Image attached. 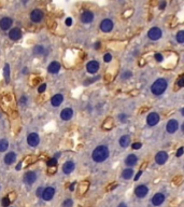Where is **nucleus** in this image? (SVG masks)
I'll use <instances>...</instances> for the list:
<instances>
[{"instance_id":"6e6552de","label":"nucleus","mask_w":184,"mask_h":207,"mask_svg":"<svg viewBox=\"0 0 184 207\" xmlns=\"http://www.w3.org/2000/svg\"><path fill=\"white\" fill-rule=\"evenodd\" d=\"M27 142H28V145L30 147H37L40 142V138L38 136V134L36 133L29 134L28 137H27Z\"/></svg>"},{"instance_id":"a19ab883","label":"nucleus","mask_w":184,"mask_h":207,"mask_svg":"<svg viewBox=\"0 0 184 207\" xmlns=\"http://www.w3.org/2000/svg\"><path fill=\"white\" fill-rule=\"evenodd\" d=\"M42 192H43V188H38L37 191H36V194H37V196H41L42 195Z\"/></svg>"},{"instance_id":"bb28decb","label":"nucleus","mask_w":184,"mask_h":207,"mask_svg":"<svg viewBox=\"0 0 184 207\" xmlns=\"http://www.w3.org/2000/svg\"><path fill=\"white\" fill-rule=\"evenodd\" d=\"M9 147V144H8V140L7 139H1L0 140V152H3V151H6Z\"/></svg>"},{"instance_id":"f8f14e48","label":"nucleus","mask_w":184,"mask_h":207,"mask_svg":"<svg viewBox=\"0 0 184 207\" xmlns=\"http://www.w3.org/2000/svg\"><path fill=\"white\" fill-rule=\"evenodd\" d=\"M12 24H13V21L10 17H3L0 20V28L2 30H8V29L11 28Z\"/></svg>"},{"instance_id":"9b49d317","label":"nucleus","mask_w":184,"mask_h":207,"mask_svg":"<svg viewBox=\"0 0 184 207\" xmlns=\"http://www.w3.org/2000/svg\"><path fill=\"white\" fill-rule=\"evenodd\" d=\"M37 180V174L34 172H27L24 175V181L26 184H32Z\"/></svg>"},{"instance_id":"49530a36","label":"nucleus","mask_w":184,"mask_h":207,"mask_svg":"<svg viewBox=\"0 0 184 207\" xmlns=\"http://www.w3.org/2000/svg\"><path fill=\"white\" fill-rule=\"evenodd\" d=\"M142 175V170H140V172H138V174L136 175V177H135V180H138L139 178H140V176Z\"/></svg>"},{"instance_id":"37998d69","label":"nucleus","mask_w":184,"mask_h":207,"mask_svg":"<svg viewBox=\"0 0 184 207\" xmlns=\"http://www.w3.org/2000/svg\"><path fill=\"white\" fill-rule=\"evenodd\" d=\"M26 102H27V98L25 96H23L22 98L20 99V105H25Z\"/></svg>"},{"instance_id":"a18cd8bd","label":"nucleus","mask_w":184,"mask_h":207,"mask_svg":"<svg viewBox=\"0 0 184 207\" xmlns=\"http://www.w3.org/2000/svg\"><path fill=\"white\" fill-rule=\"evenodd\" d=\"M165 7H166V1H161V4H159V9L163 10V9H165Z\"/></svg>"},{"instance_id":"f257e3e1","label":"nucleus","mask_w":184,"mask_h":207,"mask_svg":"<svg viewBox=\"0 0 184 207\" xmlns=\"http://www.w3.org/2000/svg\"><path fill=\"white\" fill-rule=\"evenodd\" d=\"M108 156H109V148L105 145L98 146L92 153V158L97 163H101V162L106 161Z\"/></svg>"},{"instance_id":"5fc2aeb1","label":"nucleus","mask_w":184,"mask_h":207,"mask_svg":"<svg viewBox=\"0 0 184 207\" xmlns=\"http://www.w3.org/2000/svg\"><path fill=\"white\" fill-rule=\"evenodd\" d=\"M23 1H24V2H26V1H27V0H23Z\"/></svg>"},{"instance_id":"dca6fc26","label":"nucleus","mask_w":184,"mask_h":207,"mask_svg":"<svg viewBox=\"0 0 184 207\" xmlns=\"http://www.w3.org/2000/svg\"><path fill=\"white\" fill-rule=\"evenodd\" d=\"M21 37H22V31H21L20 28H12L9 32V38L13 40V41L21 39Z\"/></svg>"},{"instance_id":"c03bdc74","label":"nucleus","mask_w":184,"mask_h":207,"mask_svg":"<svg viewBox=\"0 0 184 207\" xmlns=\"http://www.w3.org/2000/svg\"><path fill=\"white\" fill-rule=\"evenodd\" d=\"M66 25L67 26H71L72 25V18H71V17H68V18H67V20H66Z\"/></svg>"},{"instance_id":"7ed1b4c3","label":"nucleus","mask_w":184,"mask_h":207,"mask_svg":"<svg viewBox=\"0 0 184 207\" xmlns=\"http://www.w3.org/2000/svg\"><path fill=\"white\" fill-rule=\"evenodd\" d=\"M161 35H163V32H161V28H158V27H153V28H151L150 30H149V32H147L149 38H150L151 40H153V41L161 39Z\"/></svg>"},{"instance_id":"ea45409f","label":"nucleus","mask_w":184,"mask_h":207,"mask_svg":"<svg viewBox=\"0 0 184 207\" xmlns=\"http://www.w3.org/2000/svg\"><path fill=\"white\" fill-rule=\"evenodd\" d=\"M131 148H133V149H140V148H141V144H140V142H135V144H133V146H131Z\"/></svg>"},{"instance_id":"09e8293b","label":"nucleus","mask_w":184,"mask_h":207,"mask_svg":"<svg viewBox=\"0 0 184 207\" xmlns=\"http://www.w3.org/2000/svg\"><path fill=\"white\" fill-rule=\"evenodd\" d=\"M74 186H76V182H73V183L71 184L70 187H69V190L70 191H73L74 190Z\"/></svg>"},{"instance_id":"a211bd4d","label":"nucleus","mask_w":184,"mask_h":207,"mask_svg":"<svg viewBox=\"0 0 184 207\" xmlns=\"http://www.w3.org/2000/svg\"><path fill=\"white\" fill-rule=\"evenodd\" d=\"M165 201V195L161 193H156L155 195L152 197V204L154 206H158V205L163 204V202Z\"/></svg>"},{"instance_id":"de8ad7c7","label":"nucleus","mask_w":184,"mask_h":207,"mask_svg":"<svg viewBox=\"0 0 184 207\" xmlns=\"http://www.w3.org/2000/svg\"><path fill=\"white\" fill-rule=\"evenodd\" d=\"M119 119H121L122 122H124V120L126 119V116H125V114H119Z\"/></svg>"},{"instance_id":"1a4fd4ad","label":"nucleus","mask_w":184,"mask_h":207,"mask_svg":"<svg viewBox=\"0 0 184 207\" xmlns=\"http://www.w3.org/2000/svg\"><path fill=\"white\" fill-rule=\"evenodd\" d=\"M93 20H94V14L92 11L86 10V11H84L82 14H81V22H82V23L89 24L93 22Z\"/></svg>"},{"instance_id":"864d4df0","label":"nucleus","mask_w":184,"mask_h":207,"mask_svg":"<svg viewBox=\"0 0 184 207\" xmlns=\"http://www.w3.org/2000/svg\"><path fill=\"white\" fill-rule=\"evenodd\" d=\"M117 207H127V206H126V204H125V203H121V204H119Z\"/></svg>"},{"instance_id":"58836bf2","label":"nucleus","mask_w":184,"mask_h":207,"mask_svg":"<svg viewBox=\"0 0 184 207\" xmlns=\"http://www.w3.org/2000/svg\"><path fill=\"white\" fill-rule=\"evenodd\" d=\"M178 84H179V86H180V88H183V86H184V78H183V76H181V77H180V79H179V81H178Z\"/></svg>"},{"instance_id":"393cba45","label":"nucleus","mask_w":184,"mask_h":207,"mask_svg":"<svg viewBox=\"0 0 184 207\" xmlns=\"http://www.w3.org/2000/svg\"><path fill=\"white\" fill-rule=\"evenodd\" d=\"M133 176V168H126V169L123 170L122 177L124 179H130Z\"/></svg>"},{"instance_id":"4be33fe9","label":"nucleus","mask_w":184,"mask_h":207,"mask_svg":"<svg viewBox=\"0 0 184 207\" xmlns=\"http://www.w3.org/2000/svg\"><path fill=\"white\" fill-rule=\"evenodd\" d=\"M15 160H16V154H15L14 152H9V153L4 156V163H6L7 165L13 164L15 162Z\"/></svg>"},{"instance_id":"8fccbe9b","label":"nucleus","mask_w":184,"mask_h":207,"mask_svg":"<svg viewBox=\"0 0 184 207\" xmlns=\"http://www.w3.org/2000/svg\"><path fill=\"white\" fill-rule=\"evenodd\" d=\"M112 188H116V184H111V186H109V187L107 188V190L111 191V189H112Z\"/></svg>"},{"instance_id":"6ab92c4d","label":"nucleus","mask_w":184,"mask_h":207,"mask_svg":"<svg viewBox=\"0 0 184 207\" xmlns=\"http://www.w3.org/2000/svg\"><path fill=\"white\" fill-rule=\"evenodd\" d=\"M73 169H74V163L72 161H67L64 164V166H62V172L65 174H67V175L72 173Z\"/></svg>"},{"instance_id":"f3484780","label":"nucleus","mask_w":184,"mask_h":207,"mask_svg":"<svg viewBox=\"0 0 184 207\" xmlns=\"http://www.w3.org/2000/svg\"><path fill=\"white\" fill-rule=\"evenodd\" d=\"M72 116H73V110L70 109V108H65V109L62 110V112H60V118H62V120H64V121L70 120L71 118H72Z\"/></svg>"},{"instance_id":"7c9ffc66","label":"nucleus","mask_w":184,"mask_h":207,"mask_svg":"<svg viewBox=\"0 0 184 207\" xmlns=\"http://www.w3.org/2000/svg\"><path fill=\"white\" fill-rule=\"evenodd\" d=\"M87 188H88V182L87 181L82 182V183H81V186H80V191L82 190V192H80V193L84 194V193L86 192V190H87Z\"/></svg>"},{"instance_id":"c756f323","label":"nucleus","mask_w":184,"mask_h":207,"mask_svg":"<svg viewBox=\"0 0 184 207\" xmlns=\"http://www.w3.org/2000/svg\"><path fill=\"white\" fill-rule=\"evenodd\" d=\"M113 126V121H112V119H108L105 121V123H103V127L107 128V130H109V128H111Z\"/></svg>"},{"instance_id":"473e14b6","label":"nucleus","mask_w":184,"mask_h":207,"mask_svg":"<svg viewBox=\"0 0 184 207\" xmlns=\"http://www.w3.org/2000/svg\"><path fill=\"white\" fill-rule=\"evenodd\" d=\"M46 164H48V167H55L57 164V160L56 159H51V160H48V162H46Z\"/></svg>"},{"instance_id":"5701e85b","label":"nucleus","mask_w":184,"mask_h":207,"mask_svg":"<svg viewBox=\"0 0 184 207\" xmlns=\"http://www.w3.org/2000/svg\"><path fill=\"white\" fill-rule=\"evenodd\" d=\"M137 161H138V159L135 154H129L125 160V164L127 166H135L137 164Z\"/></svg>"},{"instance_id":"603ef678","label":"nucleus","mask_w":184,"mask_h":207,"mask_svg":"<svg viewBox=\"0 0 184 207\" xmlns=\"http://www.w3.org/2000/svg\"><path fill=\"white\" fill-rule=\"evenodd\" d=\"M100 48V42H96V44H95V49H99Z\"/></svg>"},{"instance_id":"2f4dec72","label":"nucleus","mask_w":184,"mask_h":207,"mask_svg":"<svg viewBox=\"0 0 184 207\" xmlns=\"http://www.w3.org/2000/svg\"><path fill=\"white\" fill-rule=\"evenodd\" d=\"M72 205H73V202L71 199L65 200L64 203H62V207H72Z\"/></svg>"},{"instance_id":"c85d7f7f","label":"nucleus","mask_w":184,"mask_h":207,"mask_svg":"<svg viewBox=\"0 0 184 207\" xmlns=\"http://www.w3.org/2000/svg\"><path fill=\"white\" fill-rule=\"evenodd\" d=\"M177 41L179 43H183L184 42V31L181 30L179 31L178 35H177Z\"/></svg>"},{"instance_id":"e433bc0d","label":"nucleus","mask_w":184,"mask_h":207,"mask_svg":"<svg viewBox=\"0 0 184 207\" xmlns=\"http://www.w3.org/2000/svg\"><path fill=\"white\" fill-rule=\"evenodd\" d=\"M45 90H46V84H44V83H43V84H41L39 88H38V92H39V93H43Z\"/></svg>"},{"instance_id":"3c124183","label":"nucleus","mask_w":184,"mask_h":207,"mask_svg":"<svg viewBox=\"0 0 184 207\" xmlns=\"http://www.w3.org/2000/svg\"><path fill=\"white\" fill-rule=\"evenodd\" d=\"M21 168H22V163H18V164H17V166H16V169L20 170Z\"/></svg>"},{"instance_id":"39448f33","label":"nucleus","mask_w":184,"mask_h":207,"mask_svg":"<svg viewBox=\"0 0 184 207\" xmlns=\"http://www.w3.org/2000/svg\"><path fill=\"white\" fill-rule=\"evenodd\" d=\"M54 194H55V189L53 187H48L45 189H43V192H42V199L44 201H51L53 199Z\"/></svg>"},{"instance_id":"ddd939ff","label":"nucleus","mask_w":184,"mask_h":207,"mask_svg":"<svg viewBox=\"0 0 184 207\" xmlns=\"http://www.w3.org/2000/svg\"><path fill=\"white\" fill-rule=\"evenodd\" d=\"M86 69L89 74H96L98 69H99V63L97 60H91L89 63H87L86 65Z\"/></svg>"},{"instance_id":"20e7f679","label":"nucleus","mask_w":184,"mask_h":207,"mask_svg":"<svg viewBox=\"0 0 184 207\" xmlns=\"http://www.w3.org/2000/svg\"><path fill=\"white\" fill-rule=\"evenodd\" d=\"M43 17H44V14H43V12L41 10H39V9H34V11L30 13V20L34 23H40L43 20Z\"/></svg>"},{"instance_id":"412c9836","label":"nucleus","mask_w":184,"mask_h":207,"mask_svg":"<svg viewBox=\"0 0 184 207\" xmlns=\"http://www.w3.org/2000/svg\"><path fill=\"white\" fill-rule=\"evenodd\" d=\"M60 69V65L58 62H52L48 67V71L50 74H57Z\"/></svg>"},{"instance_id":"0eeeda50","label":"nucleus","mask_w":184,"mask_h":207,"mask_svg":"<svg viewBox=\"0 0 184 207\" xmlns=\"http://www.w3.org/2000/svg\"><path fill=\"white\" fill-rule=\"evenodd\" d=\"M159 114L156 113V112H151L147 118V125H150V126H154L156 125L157 123L159 122Z\"/></svg>"},{"instance_id":"cd10ccee","label":"nucleus","mask_w":184,"mask_h":207,"mask_svg":"<svg viewBox=\"0 0 184 207\" xmlns=\"http://www.w3.org/2000/svg\"><path fill=\"white\" fill-rule=\"evenodd\" d=\"M43 52H44V48L42 46H36L34 48V53L36 55H41L43 54Z\"/></svg>"},{"instance_id":"4c0bfd02","label":"nucleus","mask_w":184,"mask_h":207,"mask_svg":"<svg viewBox=\"0 0 184 207\" xmlns=\"http://www.w3.org/2000/svg\"><path fill=\"white\" fill-rule=\"evenodd\" d=\"M154 57H155V60H157V62H163V55L159 53H156L155 55H154Z\"/></svg>"},{"instance_id":"9d476101","label":"nucleus","mask_w":184,"mask_h":207,"mask_svg":"<svg viewBox=\"0 0 184 207\" xmlns=\"http://www.w3.org/2000/svg\"><path fill=\"white\" fill-rule=\"evenodd\" d=\"M168 160V154L165 152V151H159V152H157L155 155V162L157 163V164L159 165H163L165 164L166 162H167Z\"/></svg>"},{"instance_id":"aec40b11","label":"nucleus","mask_w":184,"mask_h":207,"mask_svg":"<svg viewBox=\"0 0 184 207\" xmlns=\"http://www.w3.org/2000/svg\"><path fill=\"white\" fill-rule=\"evenodd\" d=\"M62 100H64V96H62V94H56V95H54V96L52 97L51 104L54 107H58V106H60Z\"/></svg>"},{"instance_id":"f03ea898","label":"nucleus","mask_w":184,"mask_h":207,"mask_svg":"<svg viewBox=\"0 0 184 207\" xmlns=\"http://www.w3.org/2000/svg\"><path fill=\"white\" fill-rule=\"evenodd\" d=\"M167 86H168L167 81L165 79H163V78H161V79L156 80L155 82L152 84L151 91H152V93H153L154 95H161V94H163L166 91Z\"/></svg>"},{"instance_id":"b1692460","label":"nucleus","mask_w":184,"mask_h":207,"mask_svg":"<svg viewBox=\"0 0 184 207\" xmlns=\"http://www.w3.org/2000/svg\"><path fill=\"white\" fill-rule=\"evenodd\" d=\"M129 144H130V137L128 136V135H124V136H122L119 138V145H121V147L126 148L129 146Z\"/></svg>"},{"instance_id":"79ce46f5","label":"nucleus","mask_w":184,"mask_h":207,"mask_svg":"<svg viewBox=\"0 0 184 207\" xmlns=\"http://www.w3.org/2000/svg\"><path fill=\"white\" fill-rule=\"evenodd\" d=\"M182 154H183V147L179 148L178 152H177V156H178V158H180V156H182Z\"/></svg>"},{"instance_id":"a878e982","label":"nucleus","mask_w":184,"mask_h":207,"mask_svg":"<svg viewBox=\"0 0 184 207\" xmlns=\"http://www.w3.org/2000/svg\"><path fill=\"white\" fill-rule=\"evenodd\" d=\"M3 76H4V79H6V82H10V66L9 64H6L4 66V69H3Z\"/></svg>"},{"instance_id":"2eb2a0df","label":"nucleus","mask_w":184,"mask_h":207,"mask_svg":"<svg viewBox=\"0 0 184 207\" xmlns=\"http://www.w3.org/2000/svg\"><path fill=\"white\" fill-rule=\"evenodd\" d=\"M178 127H179L178 121H177V120H173V119L170 120L169 122L167 123V125H166V130H167V132L170 134L174 133V132L178 130Z\"/></svg>"},{"instance_id":"4468645a","label":"nucleus","mask_w":184,"mask_h":207,"mask_svg":"<svg viewBox=\"0 0 184 207\" xmlns=\"http://www.w3.org/2000/svg\"><path fill=\"white\" fill-rule=\"evenodd\" d=\"M147 192H149V189H147V187L143 186V184L138 186V187L135 189V194H136L138 197H140V199H141V197H144L147 194Z\"/></svg>"},{"instance_id":"72a5a7b5","label":"nucleus","mask_w":184,"mask_h":207,"mask_svg":"<svg viewBox=\"0 0 184 207\" xmlns=\"http://www.w3.org/2000/svg\"><path fill=\"white\" fill-rule=\"evenodd\" d=\"M1 205L3 207H8L10 205V199L9 197H3L2 201H1Z\"/></svg>"},{"instance_id":"c9c22d12","label":"nucleus","mask_w":184,"mask_h":207,"mask_svg":"<svg viewBox=\"0 0 184 207\" xmlns=\"http://www.w3.org/2000/svg\"><path fill=\"white\" fill-rule=\"evenodd\" d=\"M111 58H112V56H111V54H110V53L105 54V56H103V60H105L106 63L111 62Z\"/></svg>"},{"instance_id":"f704fd0d","label":"nucleus","mask_w":184,"mask_h":207,"mask_svg":"<svg viewBox=\"0 0 184 207\" xmlns=\"http://www.w3.org/2000/svg\"><path fill=\"white\" fill-rule=\"evenodd\" d=\"M131 76H133V74H131L130 71L127 70V71H125L124 74H122V78H123V79H128V78H130Z\"/></svg>"},{"instance_id":"423d86ee","label":"nucleus","mask_w":184,"mask_h":207,"mask_svg":"<svg viewBox=\"0 0 184 207\" xmlns=\"http://www.w3.org/2000/svg\"><path fill=\"white\" fill-rule=\"evenodd\" d=\"M100 29H101L103 32H110L112 29H113V22L109 18H106L100 23Z\"/></svg>"}]
</instances>
